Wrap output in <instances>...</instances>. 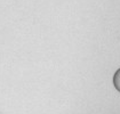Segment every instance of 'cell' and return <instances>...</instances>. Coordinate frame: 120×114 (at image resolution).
I'll use <instances>...</instances> for the list:
<instances>
[{"label": "cell", "instance_id": "cell-1", "mask_svg": "<svg viewBox=\"0 0 120 114\" xmlns=\"http://www.w3.org/2000/svg\"><path fill=\"white\" fill-rule=\"evenodd\" d=\"M113 81H114V86H116V88L120 91V70L117 72V74L114 75V80H113Z\"/></svg>", "mask_w": 120, "mask_h": 114}]
</instances>
